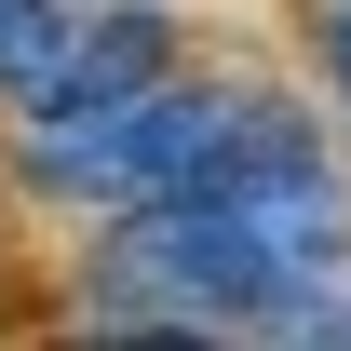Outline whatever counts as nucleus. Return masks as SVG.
<instances>
[{"mask_svg": "<svg viewBox=\"0 0 351 351\" xmlns=\"http://www.w3.org/2000/svg\"><path fill=\"white\" fill-rule=\"evenodd\" d=\"M108 230L122 243L95 270V311H122V324H298L351 270V189L311 149V122L270 95L217 176H189L176 203H135Z\"/></svg>", "mask_w": 351, "mask_h": 351, "instance_id": "obj_1", "label": "nucleus"}, {"mask_svg": "<svg viewBox=\"0 0 351 351\" xmlns=\"http://www.w3.org/2000/svg\"><path fill=\"white\" fill-rule=\"evenodd\" d=\"M257 122V95L230 82H135V95H95V108H27L14 135V176L68 203V217H135V203H176L189 176L230 162V135Z\"/></svg>", "mask_w": 351, "mask_h": 351, "instance_id": "obj_2", "label": "nucleus"}, {"mask_svg": "<svg viewBox=\"0 0 351 351\" xmlns=\"http://www.w3.org/2000/svg\"><path fill=\"white\" fill-rule=\"evenodd\" d=\"M162 68H176V14L162 0H108V14H68V54H54V82L27 108H95V95H135V82H162Z\"/></svg>", "mask_w": 351, "mask_h": 351, "instance_id": "obj_3", "label": "nucleus"}, {"mask_svg": "<svg viewBox=\"0 0 351 351\" xmlns=\"http://www.w3.org/2000/svg\"><path fill=\"white\" fill-rule=\"evenodd\" d=\"M68 54V0H0V108H27Z\"/></svg>", "mask_w": 351, "mask_h": 351, "instance_id": "obj_4", "label": "nucleus"}, {"mask_svg": "<svg viewBox=\"0 0 351 351\" xmlns=\"http://www.w3.org/2000/svg\"><path fill=\"white\" fill-rule=\"evenodd\" d=\"M324 82H338V108H351V0H324Z\"/></svg>", "mask_w": 351, "mask_h": 351, "instance_id": "obj_5", "label": "nucleus"}]
</instances>
